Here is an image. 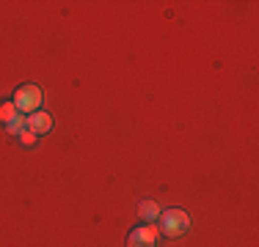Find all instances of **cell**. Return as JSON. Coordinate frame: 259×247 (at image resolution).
I'll list each match as a JSON object with an SVG mask.
<instances>
[{"label":"cell","instance_id":"6da1fadb","mask_svg":"<svg viewBox=\"0 0 259 247\" xmlns=\"http://www.w3.org/2000/svg\"><path fill=\"white\" fill-rule=\"evenodd\" d=\"M157 220H160V233H163V236H168V239L182 236V233L188 231V225H190L188 214H185L182 209H168V212H160Z\"/></svg>","mask_w":259,"mask_h":247},{"label":"cell","instance_id":"7a4b0ae2","mask_svg":"<svg viewBox=\"0 0 259 247\" xmlns=\"http://www.w3.org/2000/svg\"><path fill=\"white\" fill-rule=\"evenodd\" d=\"M41 99H45V94H41L36 85H22L20 91L14 94V107H17V113H39V107H41Z\"/></svg>","mask_w":259,"mask_h":247},{"label":"cell","instance_id":"3957f363","mask_svg":"<svg viewBox=\"0 0 259 247\" xmlns=\"http://www.w3.org/2000/svg\"><path fill=\"white\" fill-rule=\"evenodd\" d=\"M157 228H152V225H141V228H135L133 233H130V239H127V247H157Z\"/></svg>","mask_w":259,"mask_h":247},{"label":"cell","instance_id":"277c9868","mask_svg":"<svg viewBox=\"0 0 259 247\" xmlns=\"http://www.w3.org/2000/svg\"><path fill=\"white\" fill-rule=\"evenodd\" d=\"M28 129L36 135V138H39V135H47V132L53 129V118H50L47 113H41V110H39V113L28 115Z\"/></svg>","mask_w":259,"mask_h":247},{"label":"cell","instance_id":"5b68a950","mask_svg":"<svg viewBox=\"0 0 259 247\" xmlns=\"http://www.w3.org/2000/svg\"><path fill=\"white\" fill-rule=\"evenodd\" d=\"M138 217L146 220V222H155V220L160 217V203H155V201H141Z\"/></svg>","mask_w":259,"mask_h":247},{"label":"cell","instance_id":"8992f818","mask_svg":"<svg viewBox=\"0 0 259 247\" xmlns=\"http://www.w3.org/2000/svg\"><path fill=\"white\" fill-rule=\"evenodd\" d=\"M17 115H20V113H17L14 102H3V104H0V124H11Z\"/></svg>","mask_w":259,"mask_h":247},{"label":"cell","instance_id":"52a82bcc","mask_svg":"<svg viewBox=\"0 0 259 247\" xmlns=\"http://www.w3.org/2000/svg\"><path fill=\"white\" fill-rule=\"evenodd\" d=\"M6 129H9V135H20L28 129V115H17L11 124H6Z\"/></svg>","mask_w":259,"mask_h":247},{"label":"cell","instance_id":"ba28073f","mask_svg":"<svg viewBox=\"0 0 259 247\" xmlns=\"http://www.w3.org/2000/svg\"><path fill=\"white\" fill-rule=\"evenodd\" d=\"M17 138H20V143H22V146H33V143H36V135L30 132V129H25V132H20Z\"/></svg>","mask_w":259,"mask_h":247}]
</instances>
